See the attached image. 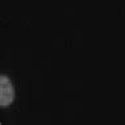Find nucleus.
<instances>
[{
    "label": "nucleus",
    "mask_w": 125,
    "mask_h": 125,
    "mask_svg": "<svg viewBox=\"0 0 125 125\" xmlns=\"http://www.w3.org/2000/svg\"><path fill=\"white\" fill-rule=\"evenodd\" d=\"M15 97V91H13L12 83L7 75H0V105L3 108L9 105Z\"/></svg>",
    "instance_id": "nucleus-1"
}]
</instances>
